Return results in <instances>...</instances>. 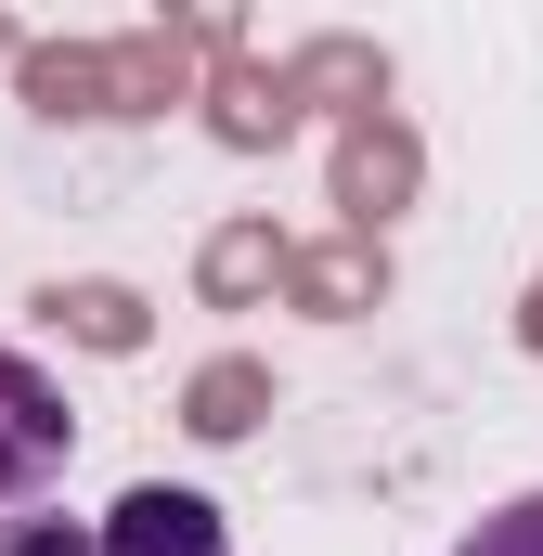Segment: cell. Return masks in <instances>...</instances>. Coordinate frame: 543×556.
Instances as JSON below:
<instances>
[{
    "label": "cell",
    "mask_w": 543,
    "mask_h": 556,
    "mask_svg": "<svg viewBox=\"0 0 543 556\" xmlns=\"http://www.w3.org/2000/svg\"><path fill=\"white\" fill-rule=\"evenodd\" d=\"M0 556H91L65 518H0Z\"/></svg>",
    "instance_id": "obj_4"
},
{
    "label": "cell",
    "mask_w": 543,
    "mask_h": 556,
    "mask_svg": "<svg viewBox=\"0 0 543 556\" xmlns=\"http://www.w3.org/2000/svg\"><path fill=\"white\" fill-rule=\"evenodd\" d=\"M65 453H78V415H65V389H52L26 350H0V505L52 492V479H65Z\"/></svg>",
    "instance_id": "obj_1"
},
{
    "label": "cell",
    "mask_w": 543,
    "mask_h": 556,
    "mask_svg": "<svg viewBox=\"0 0 543 556\" xmlns=\"http://www.w3.org/2000/svg\"><path fill=\"white\" fill-rule=\"evenodd\" d=\"M453 556H543V492H518V505H492V518H479V531H466Z\"/></svg>",
    "instance_id": "obj_3"
},
{
    "label": "cell",
    "mask_w": 543,
    "mask_h": 556,
    "mask_svg": "<svg viewBox=\"0 0 543 556\" xmlns=\"http://www.w3.org/2000/svg\"><path fill=\"white\" fill-rule=\"evenodd\" d=\"M91 556H233V518L207 492H181V479H130L117 518L91 531Z\"/></svg>",
    "instance_id": "obj_2"
}]
</instances>
